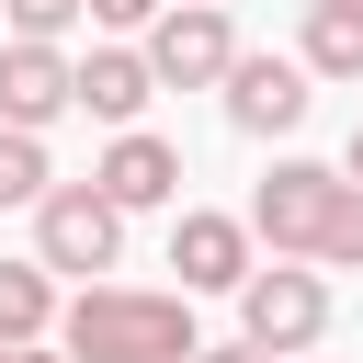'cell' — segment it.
I'll return each instance as SVG.
<instances>
[{
  "instance_id": "obj_14",
  "label": "cell",
  "mask_w": 363,
  "mask_h": 363,
  "mask_svg": "<svg viewBox=\"0 0 363 363\" xmlns=\"http://www.w3.org/2000/svg\"><path fill=\"white\" fill-rule=\"evenodd\" d=\"M11 11V34H45V45H68V23L91 11V0H0Z\"/></svg>"
},
{
  "instance_id": "obj_5",
  "label": "cell",
  "mask_w": 363,
  "mask_h": 363,
  "mask_svg": "<svg viewBox=\"0 0 363 363\" xmlns=\"http://www.w3.org/2000/svg\"><path fill=\"white\" fill-rule=\"evenodd\" d=\"M136 45H147L159 91H227V68H238V23H227L216 0H170Z\"/></svg>"
},
{
  "instance_id": "obj_3",
  "label": "cell",
  "mask_w": 363,
  "mask_h": 363,
  "mask_svg": "<svg viewBox=\"0 0 363 363\" xmlns=\"http://www.w3.org/2000/svg\"><path fill=\"white\" fill-rule=\"evenodd\" d=\"M238 340H261L272 363H306L329 340V272L318 261H261L238 284Z\"/></svg>"
},
{
  "instance_id": "obj_19",
  "label": "cell",
  "mask_w": 363,
  "mask_h": 363,
  "mask_svg": "<svg viewBox=\"0 0 363 363\" xmlns=\"http://www.w3.org/2000/svg\"><path fill=\"white\" fill-rule=\"evenodd\" d=\"M216 11H227V0H216Z\"/></svg>"
},
{
  "instance_id": "obj_12",
  "label": "cell",
  "mask_w": 363,
  "mask_h": 363,
  "mask_svg": "<svg viewBox=\"0 0 363 363\" xmlns=\"http://www.w3.org/2000/svg\"><path fill=\"white\" fill-rule=\"evenodd\" d=\"M57 318H68L57 272L45 261H0V340H57Z\"/></svg>"
},
{
  "instance_id": "obj_10",
  "label": "cell",
  "mask_w": 363,
  "mask_h": 363,
  "mask_svg": "<svg viewBox=\"0 0 363 363\" xmlns=\"http://www.w3.org/2000/svg\"><path fill=\"white\" fill-rule=\"evenodd\" d=\"M147 102H159L147 45H91V57H79V113H91V125H136Z\"/></svg>"
},
{
  "instance_id": "obj_18",
  "label": "cell",
  "mask_w": 363,
  "mask_h": 363,
  "mask_svg": "<svg viewBox=\"0 0 363 363\" xmlns=\"http://www.w3.org/2000/svg\"><path fill=\"white\" fill-rule=\"evenodd\" d=\"M340 170H352V182H363V125H352V147H340Z\"/></svg>"
},
{
  "instance_id": "obj_7",
  "label": "cell",
  "mask_w": 363,
  "mask_h": 363,
  "mask_svg": "<svg viewBox=\"0 0 363 363\" xmlns=\"http://www.w3.org/2000/svg\"><path fill=\"white\" fill-rule=\"evenodd\" d=\"M306 102H318V68L306 57H250L238 45V68H227V125L238 136H295Z\"/></svg>"
},
{
  "instance_id": "obj_9",
  "label": "cell",
  "mask_w": 363,
  "mask_h": 363,
  "mask_svg": "<svg viewBox=\"0 0 363 363\" xmlns=\"http://www.w3.org/2000/svg\"><path fill=\"white\" fill-rule=\"evenodd\" d=\"M125 216H147V204H170L182 193V147L170 136H147V125H113V147H102V170H91Z\"/></svg>"
},
{
  "instance_id": "obj_13",
  "label": "cell",
  "mask_w": 363,
  "mask_h": 363,
  "mask_svg": "<svg viewBox=\"0 0 363 363\" xmlns=\"http://www.w3.org/2000/svg\"><path fill=\"white\" fill-rule=\"evenodd\" d=\"M45 193H57L45 136H34V125H0V204H45Z\"/></svg>"
},
{
  "instance_id": "obj_6",
  "label": "cell",
  "mask_w": 363,
  "mask_h": 363,
  "mask_svg": "<svg viewBox=\"0 0 363 363\" xmlns=\"http://www.w3.org/2000/svg\"><path fill=\"white\" fill-rule=\"evenodd\" d=\"M170 272H182V295H238L261 272V227L216 216V204H182L170 216Z\"/></svg>"
},
{
  "instance_id": "obj_15",
  "label": "cell",
  "mask_w": 363,
  "mask_h": 363,
  "mask_svg": "<svg viewBox=\"0 0 363 363\" xmlns=\"http://www.w3.org/2000/svg\"><path fill=\"white\" fill-rule=\"evenodd\" d=\"M159 11H170V0H91V23H102V34H147Z\"/></svg>"
},
{
  "instance_id": "obj_4",
  "label": "cell",
  "mask_w": 363,
  "mask_h": 363,
  "mask_svg": "<svg viewBox=\"0 0 363 363\" xmlns=\"http://www.w3.org/2000/svg\"><path fill=\"white\" fill-rule=\"evenodd\" d=\"M34 261H45V272L102 284V272L125 261V204H113L102 182H57V193L34 204Z\"/></svg>"
},
{
  "instance_id": "obj_1",
  "label": "cell",
  "mask_w": 363,
  "mask_h": 363,
  "mask_svg": "<svg viewBox=\"0 0 363 363\" xmlns=\"http://www.w3.org/2000/svg\"><path fill=\"white\" fill-rule=\"evenodd\" d=\"M250 227L272 261H318V272H363V182L340 159H272L250 193Z\"/></svg>"
},
{
  "instance_id": "obj_17",
  "label": "cell",
  "mask_w": 363,
  "mask_h": 363,
  "mask_svg": "<svg viewBox=\"0 0 363 363\" xmlns=\"http://www.w3.org/2000/svg\"><path fill=\"white\" fill-rule=\"evenodd\" d=\"M0 363H68V340H0Z\"/></svg>"
},
{
  "instance_id": "obj_11",
  "label": "cell",
  "mask_w": 363,
  "mask_h": 363,
  "mask_svg": "<svg viewBox=\"0 0 363 363\" xmlns=\"http://www.w3.org/2000/svg\"><path fill=\"white\" fill-rule=\"evenodd\" d=\"M295 57H306L318 79H363V0H306Z\"/></svg>"
},
{
  "instance_id": "obj_16",
  "label": "cell",
  "mask_w": 363,
  "mask_h": 363,
  "mask_svg": "<svg viewBox=\"0 0 363 363\" xmlns=\"http://www.w3.org/2000/svg\"><path fill=\"white\" fill-rule=\"evenodd\" d=\"M193 363H272V352H261V340H204Z\"/></svg>"
},
{
  "instance_id": "obj_2",
  "label": "cell",
  "mask_w": 363,
  "mask_h": 363,
  "mask_svg": "<svg viewBox=\"0 0 363 363\" xmlns=\"http://www.w3.org/2000/svg\"><path fill=\"white\" fill-rule=\"evenodd\" d=\"M68 363H193V295H147V284H79L57 318Z\"/></svg>"
},
{
  "instance_id": "obj_8",
  "label": "cell",
  "mask_w": 363,
  "mask_h": 363,
  "mask_svg": "<svg viewBox=\"0 0 363 363\" xmlns=\"http://www.w3.org/2000/svg\"><path fill=\"white\" fill-rule=\"evenodd\" d=\"M57 113H79V57L68 45H45V34H11L0 45V125H57Z\"/></svg>"
}]
</instances>
